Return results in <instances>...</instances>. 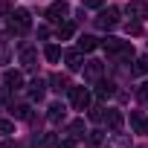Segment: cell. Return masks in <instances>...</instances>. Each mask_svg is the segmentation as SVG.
<instances>
[{
    "instance_id": "obj_1",
    "label": "cell",
    "mask_w": 148,
    "mask_h": 148,
    "mask_svg": "<svg viewBox=\"0 0 148 148\" xmlns=\"http://www.w3.org/2000/svg\"><path fill=\"white\" fill-rule=\"evenodd\" d=\"M29 26H32V15H29L26 9H15V12L9 15V32L23 35V32H29Z\"/></svg>"
},
{
    "instance_id": "obj_2",
    "label": "cell",
    "mask_w": 148,
    "mask_h": 148,
    "mask_svg": "<svg viewBox=\"0 0 148 148\" xmlns=\"http://www.w3.org/2000/svg\"><path fill=\"white\" fill-rule=\"evenodd\" d=\"M67 15H70V6L64 3V0H55V3L47 9V21H49V23H64Z\"/></svg>"
},
{
    "instance_id": "obj_3",
    "label": "cell",
    "mask_w": 148,
    "mask_h": 148,
    "mask_svg": "<svg viewBox=\"0 0 148 148\" xmlns=\"http://www.w3.org/2000/svg\"><path fill=\"white\" fill-rule=\"evenodd\" d=\"M116 23H119V9H113V6L102 9L99 18H96V26H99V29H113Z\"/></svg>"
},
{
    "instance_id": "obj_4",
    "label": "cell",
    "mask_w": 148,
    "mask_h": 148,
    "mask_svg": "<svg viewBox=\"0 0 148 148\" xmlns=\"http://www.w3.org/2000/svg\"><path fill=\"white\" fill-rule=\"evenodd\" d=\"M70 102H73L76 110H87V105H90V90H87V87H70Z\"/></svg>"
},
{
    "instance_id": "obj_5",
    "label": "cell",
    "mask_w": 148,
    "mask_h": 148,
    "mask_svg": "<svg viewBox=\"0 0 148 148\" xmlns=\"http://www.w3.org/2000/svg\"><path fill=\"white\" fill-rule=\"evenodd\" d=\"M125 12L134 21H142V18H148V3H145V0H131V3L125 6Z\"/></svg>"
},
{
    "instance_id": "obj_6",
    "label": "cell",
    "mask_w": 148,
    "mask_h": 148,
    "mask_svg": "<svg viewBox=\"0 0 148 148\" xmlns=\"http://www.w3.org/2000/svg\"><path fill=\"white\" fill-rule=\"evenodd\" d=\"M102 70H105L102 61H87V64H84V79H87V82H99V79H102Z\"/></svg>"
},
{
    "instance_id": "obj_7",
    "label": "cell",
    "mask_w": 148,
    "mask_h": 148,
    "mask_svg": "<svg viewBox=\"0 0 148 148\" xmlns=\"http://www.w3.org/2000/svg\"><path fill=\"white\" fill-rule=\"evenodd\" d=\"M3 82H6L9 90H21V87H23V76H21L18 70H6V73H3Z\"/></svg>"
},
{
    "instance_id": "obj_8",
    "label": "cell",
    "mask_w": 148,
    "mask_h": 148,
    "mask_svg": "<svg viewBox=\"0 0 148 148\" xmlns=\"http://www.w3.org/2000/svg\"><path fill=\"white\" fill-rule=\"evenodd\" d=\"M44 93H47V82L35 79V82L29 84V99H32V102H41V99H44Z\"/></svg>"
},
{
    "instance_id": "obj_9",
    "label": "cell",
    "mask_w": 148,
    "mask_h": 148,
    "mask_svg": "<svg viewBox=\"0 0 148 148\" xmlns=\"http://www.w3.org/2000/svg\"><path fill=\"white\" fill-rule=\"evenodd\" d=\"M49 84H52V90H55V93H67V90H70V79H67V76H61V73H55V76L49 79Z\"/></svg>"
},
{
    "instance_id": "obj_10",
    "label": "cell",
    "mask_w": 148,
    "mask_h": 148,
    "mask_svg": "<svg viewBox=\"0 0 148 148\" xmlns=\"http://www.w3.org/2000/svg\"><path fill=\"white\" fill-rule=\"evenodd\" d=\"M82 61H84V58H82V49H70V52H67V67H70V70H82V67H84Z\"/></svg>"
},
{
    "instance_id": "obj_11",
    "label": "cell",
    "mask_w": 148,
    "mask_h": 148,
    "mask_svg": "<svg viewBox=\"0 0 148 148\" xmlns=\"http://www.w3.org/2000/svg\"><path fill=\"white\" fill-rule=\"evenodd\" d=\"M96 47H99V38H93V35H82L79 38V49L82 52H93Z\"/></svg>"
},
{
    "instance_id": "obj_12",
    "label": "cell",
    "mask_w": 148,
    "mask_h": 148,
    "mask_svg": "<svg viewBox=\"0 0 148 148\" xmlns=\"http://www.w3.org/2000/svg\"><path fill=\"white\" fill-rule=\"evenodd\" d=\"M105 122H108L110 131H119V128H122V113H119V110H108V113H105Z\"/></svg>"
},
{
    "instance_id": "obj_13",
    "label": "cell",
    "mask_w": 148,
    "mask_h": 148,
    "mask_svg": "<svg viewBox=\"0 0 148 148\" xmlns=\"http://www.w3.org/2000/svg\"><path fill=\"white\" fill-rule=\"evenodd\" d=\"M102 47H105L108 52H113V55H116V52H119V49L125 47V41H119V38H113V35H108V38L102 41Z\"/></svg>"
},
{
    "instance_id": "obj_14",
    "label": "cell",
    "mask_w": 148,
    "mask_h": 148,
    "mask_svg": "<svg viewBox=\"0 0 148 148\" xmlns=\"http://www.w3.org/2000/svg\"><path fill=\"white\" fill-rule=\"evenodd\" d=\"M67 134H70V139H82V136H84V122H82V119H76V122H70Z\"/></svg>"
},
{
    "instance_id": "obj_15",
    "label": "cell",
    "mask_w": 148,
    "mask_h": 148,
    "mask_svg": "<svg viewBox=\"0 0 148 148\" xmlns=\"http://www.w3.org/2000/svg\"><path fill=\"white\" fill-rule=\"evenodd\" d=\"M35 61H38V52L35 49H23L21 52V64L23 67H35Z\"/></svg>"
},
{
    "instance_id": "obj_16",
    "label": "cell",
    "mask_w": 148,
    "mask_h": 148,
    "mask_svg": "<svg viewBox=\"0 0 148 148\" xmlns=\"http://www.w3.org/2000/svg\"><path fill=\"white\" fill-rule=\"evenodd\" d=\"M73 32H76V26H73L70 21H64V23H58V38H61V41H67V38L73 35Z\"/></svg>"
},
{
    "instance_id": "obj_17",
    "label": "cell",
    "mask_w": 148,
    "mask_h": 148,
    "mask_svg": "<svg viewBox=\"0 0 148 148\" xmlns=\"http://www.w3.org/2000/svg\"><path fill=\"white\" fill-rule=\"evenodd\" d=\"M96 96H99V99H108V96H113V82H99V90H96Z\"/></svg>"
},
{
    "instance_id": "obj_18",
    "label": "cell",
    "mask_w": 148,
    "mask_h": 148,
    "mask_svg": "<svg viewBox=\"0 0 148 148\" xmlns=\"http://www.w3.org/2000/svg\"><path fill=\"white\" fill-rule=\"evenodd\" d=\"M102 139H105V134H102V131H90V134H87V148H99V145H102Z\"/></svg>"
},
{
    "instance_id": "obj_19",
    "label": "cell",
    "mask_w": 148,
    "mask_h": 148,
    "mask_svg": "<svg viewBox=\"0 0 148 148\" xmlns=\"http://www.w3.org/2000/svg\"><path fill=\"white\" fill-rule=\"evenodd\" d=\"M44 55H47V61H49V64H55V61H58V58H61V49H58V47H55V44H49V47H47V49H44Z\"/></svg>"
},
{
    "instance_id": "obj_20",
    "label": "cell",
    "mask_w": 148,
    "mask_h": 148,
    "mask_svg": "<svg viewBox=\"0 0 148 148\" xmlns=\"http://www.w3.org/2000/svg\"><path fill=\"white\" fill-rule=\"evenodd\" d=\"M58 119H64V108L61 105H52L49 108V122H58Z\"/></svg>"
},
{
    "instance_id": "obj_21",
    "label": "cell",
    "mask_w": 148,
    "mask_h": 148,
    "mask_svg": "<svg viewBox=\"0 0 148 148\" xmlns=\"http://www.w3.org/2000/svg\"><path fill=\"white\" fill-rule=\"evenodd\" d=\"M9 134H15V125L9 119H0V136H9Z\"/></svg>"
},
{
    "instance_id": "obj_22",
    "label": "cell",
    "mask_w": 148,
    "mask_h": 148,
    "mask_svg": "<svg viewBox=\"0 0 148 148\" xmlns=\"http://www.w3.org/2000/svg\"><path fill=\"white\" fill-rule=\"evenodd\" d=\"M12 110H15L18 119H29V108H26V105H18V108H12Z\"/></svg>"
},
{
    "instance_id": "obj_23",
    "label": "cell",
    "mask_w": 148,
    "mask_h": 148,
    "mask_svg": "<svg viewBox=\"0 0 148 148\" xmlns=\"http://www.w3.org/2000/svg\"><path fill=\"white\" fill-rule=\"evenodd\" d=\"M134 73H148V55L136 58V70H134Z\"/></svg>"
},
{
    "instance_id": "obj_24",
    "label": "cell",
    "mask_w": 148,
    "mask_h": 148,
    "mask_svg": "<svg viewBox=\"0 0 148 148\" xmlns=\"http://www.w3.org/2000/svg\"><path fill=\"white\" fill-rule=\"evenodd\" d=\"M90 119H93V122H102V119H105V108H93V110H90Z\"/></svg>"
},
{
    "instance_id": "obj_25",
    "label": "cell",
    "mask_w": 148,
    "mask_h": 148,
    "mask_svg": "<svg viewBox=\"0 0 148 148\" xmlns=\"http://www.w3.org/2000/svg\"><path fill=\"white\" fill-rule=\"evenodd\" d=\"M82 6L84 9H99V6H105V0H82Z\"/></svg>"
},
{
    "instance_id": "obj_26",
    "label": "cell",
    "mask_w": 148,
    "mask_h": 148,
    "mask_svg": "<svg viewBox=\"0 0 148 148\" xmlns=\"http://www.w3.org/2000/svg\"><path fill=\"white\" fill-rule=\"evenodd\" d=\"M136 96H139V99H142V102H148V82H145V84H142V87H139V90H136Z\"/></svg>"
},
{
    "instance_id": "obj_27",
    "label": "cell",
    "mask_w": 148,
    "mask_h": 148,
    "mask_svg": "<svg viewBox=\"0 0 148 148\" xmlns=\"http://www.w3.org/2000/svg\"><path fill=\"white\" fill-rule=\"evenodd\" d=\"M58 148H76V139H61Z\"/></svg>"
},
{
    "instance_id": "obj_28",
    "label": "cell",
    "mask_w": 148,
    "mask_h": 148,
    "mask_svg": "<svg viewBox=\"0 0 148 148\" xmlns=\"http://www.w3.org/2000/svg\"><path fill=\"white\" fill-rule=\"evenodd\" d=\"M139 29H142L139 23H128V32H134V35H139Z\"/></svg>"
}]
</instances>
